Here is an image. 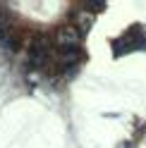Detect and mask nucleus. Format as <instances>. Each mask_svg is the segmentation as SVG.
<instances>
[{"mask_svg": "<svg viewBox=\"0 0 146 148\" xmlns=\"http://www.w3.org/2000/svg\"><path fill=\"white\" fill-rule=\"evenodd\" d=\"M48 58H50V41L48 38H34V43H31V48H29V60H31V64L34 67H43L45 62H48Z\"/></svg>", "mask_w": 146, "mask_h": 148, "instance_id": "1", "label": "nucleus"}]
</instances>
